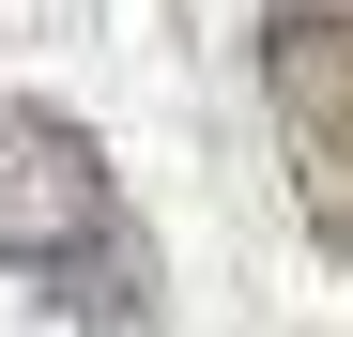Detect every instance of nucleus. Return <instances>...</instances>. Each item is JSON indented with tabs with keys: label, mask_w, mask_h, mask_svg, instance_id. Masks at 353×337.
Instances as JSON below:
<instances>
[{
	"label": "nucleus",
	"mask_w": 353,
	"mask_h": 337,
	"mask_svg": "<svg viewBox=\"0 0 353 337\" xmlns=\"http://www.w3.org/2000/svg\"><path fill=\"white\" fill-rule=\"evenodd\" d=\"M0 261L46 307H77L108 337H154V230H139L123 168L92 153V123H62L31 92H0Z\"/></svg>",
	"instance_id": "obj_1"
},
{
	"label": "nucleus",
	"mask_w": 353,
	"mask_h": 337,
	"mask_svg": "<svg viewBox=\"0 0 353 337\" xmlns=\"http://www.w3.org/2000/svg\"><path fill=\"white\" fill-rule=\"evenodd\" d=\"M261 107H276V153H292L323 261H353V0H276L261 16Z\"/></svg>",
	"instance_id": "obj_2"
}]
</instances>
